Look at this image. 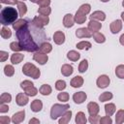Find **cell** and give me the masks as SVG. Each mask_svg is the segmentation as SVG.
I'll list each match as a JSON object with an SVG mask.
<instances>
[{
    "label": "cell",
    "instance_id": "obj_31",
    "mask_svg": "<svg viewBox=\"0 0 124 124\" xmlns=\"http://www.w3.org/2000/svg\"><path fill=\"white\" fill-rule=\"evenodd\" d=\"M115 122L117 124H121L124 122V109H119L116 112V116H115Z\"/></svg>",
    "mask_w": 124,
    "mask_h": 124
},
{
    "label": "cell",
    "instance_id": "obj_15",
    "mask_svg": "<svg viewBox=\"0 0 124 124\" xmlns=\"http://www.w3.org/2000/svg\"><path fill=\"white\" fill-rule=\"evenodd\" d=\"M101 27H102V24L100 23V22H98V21H96V20H94V19H91L90 21H89V23H88V29L91 31V32H93V33H95V32H98L100 29H101Z\"/></svg>",
    "mask_w": 124,
    "mask_h": 124
},
{
    "label": "cell",
    "instance_id": "obj_47",
    "mask_svg": "<svg viewBox=\"0 0 124 124\" xmlns=\"http://www.w3.org/2000/svg\"><path fill=\"white\" fill-rule=\"evenodd\" d=\"M32 85H34V84H33V82H31L30 80H24V81H22V82L20 83V87H21L22 89H25V88H27V87H29V86H32Z\"/></svg>",
    "mask_w": 124,
    "mask_h": 124
},
{
    "label": "cell",
    "instance_id": "obj_30",
    "mask_svg": "<svg viewBox=\"0 0 124 124\" xmlns=\"http://www.w3.org/2000/svg\"><path fill=\"white\" fill-rule=\"evenodd\" d=\"M93 38H94L95 42L98 43V44H102V43H104V42L106 41L105 36H104L102 33H100V32H95V33H93Z\"/></svg>",
    "mask_w": 124,
    "mask_h": 124
},
{
    "label": "cell",
    "instance_id": "obj_21",
    "mask_svg": "<svg viewBox=\"0 0 124 124\" xmlns=\"http://www.w3.org/2000/svg\"><path fill=\"white\" fill-rule=\"evenodd\" d=\"M74 18H75V21H76L77 23L81 24V23H83V22L86 20V15H84L83 13H81V12L78 11Z\"/></svg>",
    "mask_w": 124,
    "mask_h": 124
},
{
    "label": "cell",
    "instance_id": "obj_56",
    "mask_svg": "<svg viewBox=\"0 0 124 124\" xmlns=\"http://www.w3.org/2000/svg\"><path fill=\"white\" fill-rule=\"evenodd\" d=\"M31 2H33V3H39V1L40 0H30Z\"/></svg>",
    "mask_w": 124,
    "mask_h": 124
},
{
    "label": "cell",
    "instance_id": "obj_29",
    "mask_svg": "<svg viewBox=\"0 0 124 124\" xmlns=\"http://www.w3.org/2000/svg\"><path fill=\"white\" fill-rule=\"evenodd\" d=\"M105 111H106V114L108 115V116H111L114 111H115V106L114 104H107L105 106Z\"/></svg>",
    "mask_w": 124,
    "mask_h": 124
},
{
    "label": "cell",
    "instance_id": "obj_41",
    "mask_svg": "<svg viewBox=\"0 0 124 124\" xmlns=\"http://www.w3.org/2000/svg\"><path fill=\"white\" fill-rule=\"evenodd\" d=\"M88 68V62L86 59H83L80 63H79V66H78V71L80 73H84Z\"/></svg>",
    "mask_w": 124,
    "mask_h": 124
},
{
    "label": "cell",
    "instance_id": "obj_26",
    "mask_svg": "<svg viewBox=\"0 0 124 124\" xmlns=\"http://www.w3.org/2000/svg\"><path fill=\"white\" fill-rule=\"evenodd\" d=\"M17 9H18V14H19L20 16H23L27 12V7H26V5L23 1L22 2H17Z\"/></svg>",
    "mask_w": 124,
    "mask_h": 124
},
{
    "label": "cell",
    "instance_id": "obj_55",
    "mask_svg": "<svg viewBox=\"0 0 124 124\" xmlns=\"http://www.w3.org/2000/svg\"><path fill=\"white\" fill-rule=\"evenodd\" d=\"M32 123H40V121L36 118H32L30 121H29V124H32Z\"/></svg>",
    "mask_w": 124,
    "mask_h": 124
},
{
    "label": "cell",
    "instance_id": "obj_27",
    "mask_svg": "<svg viewBox=\"0 0 124 124\" xmlns=\"http://www.w3.org/2000/svg\"><path fill=\"white\" fill-rule=\"evenodd\" d=\"M51 49H52V46H51V45L49 44V43H46V42H45L44 44H42L41 45V46H40V51L41 52H44V53H48V52H50L51 51Z\"/></svg>",
    "mask_w": 124,
    "mask_h": 124
},
{
    "label": "cell",
    "instance_id": "obj_53",
    "mask_svg": "<svg viewBox=\"0 0 124 124\" xmlns=\"http://www.w3.org/2000/svg\"><path fill=\"white\" fill-rule=\"evenodd\" d=\"M9 110V107L5 104H1L0 105V111L1 112H7Z\"/></svg>",
    "mask_w": 124,
    "mask_h": 124
},
{
    "label": "cell",
    "instance_id": "obj_24",
    "mask_svg": "<svg viewBox=\"0 0 124 124\" xmlns=\"http://www.w3.org/2000/svg\"><path fill=\"white\" fill-rule=\"evenodd\" d=\"M67 57H68V59H70L71 61H74V62H75V61H78V60L79 59L80 54H79L78 51H76V50H71V51L68 52Z\"/></svg>",
    "mask_w": 124,
    "mask_h": 124
},
{
    "label": "cell",
    "instance_id": "obj_5",
    "mask_svg": "<svg viewBox=\"0 0 124 124\" xmlns=\"http://www.w3.org/2000/svg\"><path fill=\"white\" fill-rule=\"evenodd\" d=\"M33 23L35 25H37L38 27H41L43 28L45 25H47L48 21H49V18H48V16H35L33 19H32Z\"/></svg>",
    "mask_w": 124,
    "mask_h": 124
},
{
    "label": "cell",
    "instance_id": "obj_50",
    "mask_svg": "<svg viewBox=\"0 0 124 124\" xmlns=\"http://www.w3.org/2000/svg\"><path fill=\"white\" fill-rule=\"evenodd\" d=\"M12 119H10L8 116H1L0 117V123L1 124H9Z\"/></svg>",
    "mask_w": 124,
    "mask_h": 124
},
{
    "label": "cell",
    "instance_id": "obj_38",
    "mask_svg": "<svg viewBox=\"0 0 124 124\" xmlns=\"http://www.w3.org/2000/svg\"><path fill=\"white\" fill-rule=\"evenodd\" d=\"M25 22H26V19H23V18L18 19V20H16V21L13 24V28H14L16 31H17L19 28H21V27L25 24Z\"/></svg>",
    "mask_w": 124,
    "mask_h": 124
},
{
    "label": "cell",
    "instance_id": "obj_43",
    "mask_svg": "<svg viewBox=\"0 0 124 124\" xmlns=\"http://www.w3.org/2000/svg\"><path fill=\"white\" fill-rule=\"evenodd\" d=\"M90 9H91V7H90L89 4H83V5H81V6L79 7L78 11L81 12V13H83L84 15H87V14L90 12Z\"/></svg>",
    "mask_w": 124,
    "mask_h": 124
},
{
    "label": "cell",
    "instance_id": "obj_16",
    "mask_svg": "<svg viewBox=\"0 0 124 124\" xmlns=\"http://www.w3.org/2000/svg\"><path fill=\"white\" fill-rule=\"evenodd\" d=\"M121 28H122V22L119 19H116V20H114L110 23V31L113 34L118 33L121 30Z\"/></svg>",
    "mask_w": 124,
    "mask_h": 124
},
{
    "label": "cell",
    "instance_id": "obj_18",
    "mask_svg": "<svg viewBox=\"0 0 124 124\" xmlns=\"http://www.w3.org/2000/svg\"><path fill=\"white\" fill-rule=\"evenodd\" d=\"M90 18L91 19H94V20H100V21H103L106 19V15L101 12V11H96L94 12L91 16H90Z\"/></svg>",
    "mask_w": 124,
    "mask_h": 124
},
{
    "label": "cell",
    "instance_id": "obj_6",
    "mask_svg": "<svg viewBox=\"0 0 124 124\" xmlns=\"http://www.w3.org/2000/svg\"><path fill=\"white\" fill-rule=\"evenodd\" d=\"M33 59H34L35 61H37L39 64L44 65V64L46 63L48 57H47V54H46V53H44V52L39 51V52H36V53L33 55Z\"/></svg>",
    "mask_w": 124,
    "mask_h": 124
},
{
    "label": "cell",
    "instance_id": "obj_17",
    "mask_svg": "<svg viewBox=\"0 0 124 124\" xmlns=\"http://www.w3.org/2000/svg\"><path fill=\"white\" fill-rule=\"evenodd\" d=\"M30 108H31L32 111H34V112H38V111H40V110L43 108V103H42L41 100L36 99V100H34V101L31 103Z\"/></svg>",
    "mask_w": 124,
    "mask_h": 124
},
{
    "label": "cell",
    "instance_id": "obj_33",
    "mask_svg": "<svg viewBox=\"0 0 124 124\" xmlns=\"http://www.w3.org/2000/svg\"><path fill=\"white\" fill-rule=\"evenodd\" d=\"M11 36H12V31L9 28L3 26L1 29V37L4 39H9Z\"/></svg>",
    "mask_w": 124,
    "mask_h": 124
},
{
    "label": "cell",
    "instance_id": "obj_42",
    "mask_svg": "<svg viewBox=\"0 0 124 124\" xmlns=\"http://www.w3.org/2000/svg\"><path fill=\"white\" fill-rule=\"evenodd\" d=\"M10 47H11V49L13 51H20V50H23L18 42H13V43H11Z\"/></svg>",
    "mask_w": 124,
    "mask_h": 124
},
{
    "label": "cell",
    "instance_id": "obj_52",
    "mask_svg": "<svg viewBox=\"0 0 124 124\" xmlns=\"http://www.w3.org/2000/svg\"><path fill=\"white\" fill-rule=\"evenodd\" d=\"M1 3L4 4H10V5H14V4H17V0H0Z\"/></svg>",
    "mask_w": 124,
    "mask_h": 124
},
{
    "label": "cell",
    "instance_id": "obj_40",
    "mask_svg": "<svg viewBox=\"0 0 124 124\" xmlns=\"http://www.w3.org/2000/svg\"><path fill=\"white\" fill-rule=\"evenodd\" d=\"M38 13L42 16H48L51 13V9L49 7H41V8H39Z\"/></svg>",
    "mask_w": 124,
    "mask_h": 124
},
{
    "label": "cell",
    "instance_id": "obj_57",
    "mask_svg": "<svg viewBox=\"0 0 124 124\" xmlns=\"http://www.w3.org/2000/svg\"><path fill=\"white\" fill-rule=\"evenodd\" d=\"M121 17H122V19L124 20V12H123V13H121Z\"/></svg>",
    "mask_w": 124,
    "mask_h": 124
},
{
    "label": "cell",
    "instance_id": "obj_37",
    "mask_svg": "<svg viewBox=\"0 0 124 124\" xmlns=\"http://www.w3.org/2000/svg\"><path fill=\"white\" fill-rule=\"evenodd\" d=\"M12 101V96L9 93H3L0 97V103L1 104H6V103H10Z\"/></svg>",
    "mask_w": 124,
    "mask_h": 124
},
{
    "label": "cell",
    "instance_id": "obj_49",
    "mask_svg": "<svg viewBox=\"0 0 124 124\" xmlns=\"http://www.w3.org/2000/svg\"><path fill=\"white\" fill-rule=\"evenodd\" d=\"M7 59H8V52L1 50V51H0V61H1V62H4V61H6Z\"/></svg>",
    "mask_w": 124,
    "mask_h": 124
},
{
    "label": "cell",
    "instance_id": "obj_4",
    "mask_svg": "<svg viewBox=\"0 0 124 124\" xmlns=\"http://www.w3.org/2000/svg\"><path fill=\"white\" fill-rule=\"evenodd\" d=\"M22 73L28 77H31L33 78H38L41 75L40 70L31 63H26L23 67H22Z\"/></svg>",
    "mask_w": 124,
    "mask_h": 124
},
{
    "label": "cell",
    "instance_id": "obj_2",
    "mask_svg": "<svg viewBox=\"0 0 124 124\" xmlns=\"http://www.w3.org/2000/svg\"><path fill=\"white\" fill-rule=\"evenodd\" d=\"M19 14L17 11L13 8V7H6L3 8L0 14V21L3 25H9V24H14Z\"/></svg>",
    "mask_w": 124,
    "mask_h": 124
},
{
    "label": "cell",
    "instance_id": "obj_9",
    "mask_svg": "<svg viewBox=\"0 0 124 124\" xmlns=\"http://www.w3.org/2000/svg\"><path fill=\"white\" fill-rule=\"evenodd\" d=\"M87 96H86V93H84L83 91H80V92H77L73 95V100L76 104H81L83 103L85 100H86Z\"/></svg>",
    "mask_w": 124,
    "mask_h": 124
},
{
    "label": "cell",
    "instance_id": "obj_54",
    "mask_svg": "<svg viewBox=\"0 0 124 124\" xmlns=\"http://www.w3.org/2000/svg\"><path fill=\"white\" fill-rule=\"evenodd\" d=\"M119 42H120V44H121L122 46H124V34H122V35L120 36V38H119Z\"/></svg>",
    "mask_w": 124,
    "mask_h": 124
},
{
    "label": "cell",
    "instance_id": "obj_23",
    "mask_svg": "<svg viewBox=\"0 0 124 124\" xmlns=\"http://www.w3.org/2000/svg\"><path fill=\"white\" fill-rule=\"evenodd\" d=\"M71 117H72V111H71V110H67V111L62 115V117L60 118L59 123H60V124H66V123H68V122L71 120Z\"/></svg>",
    "mask_w": 124,
    "mask_h": 124
},
{
    "label": "cell",
    "instance_id": "obj_36",
    "mask_svg": "<svg viewBox=\"0 0 124 124\" xmlns=\"http://www.w3.org/2000/svg\"><path fill=\"white\" fill-rule=\"evenodd\" d=\"M115 75L119 78H124V65H118L115 69Z\"/></svg>",
    "mask_w": 124,
    "mask_h": 124
},
{
    "label": "cell",
    "instance_id": "obj_22",
    "mask_svg": "<svg viewBox=\"0 0 124 124\" xmlns=\"http://www.w3.org/2000/svg\"><path fill=\"white\" fill-rule=\"evenodd\" d=\"M24 58V55L21 53H14L11 56V62L13 64H18L20 63Z\"/></svg>",
    "mask_w": 124,
    "mask_h": 124
},
{
    "label": "cell",
    "instance_id": "obj_19",
    "mask_svg": "<svg viewBox=\"0 0 124 124\" xmlns=\"http://www.w3.org/2000/svg\"><path fill=\"white\" fill-rule=\"evenodd\" d=\"M73 67L71 66V65H69V64H64L63 66H62V68H61V73H62V75L63 76H65V77H69V76H71L72 74H73Z\"/></svg>",
    "mask_w": 124,
    "mask_h": 124
},
{
    "label": "cell",
    "instance_id": "obj_32",
    "mask_svg": "<svg viewBox=\"0 0 124 124\" xmlns=\"http://www.w3.org/2000/svg\"><path fill=\"white\" fill-rule=\"evenodd\" d=\"M77 47L78 49H89L91 47V43L86 42V41H82L77 44Z\"/></svg>",
    "mask_w": 124,
    "mask_h": 124
},
{
    "label": "cell",
    "instance_id": "obj_8",
    "mask_svg": "<svg viewBox=\"0 0 124 124\" xmlns=\"http://www.w3.org/2000/svg\"><path fill=\"white\" fill-rule=\"evenodd\" d=\"M76 36L78 38H89L92 36V33L91 31L88 29V28H79L78 30H76Z\"/></svg>",
    "mask_w": 124,
    "mask_h": 124
},
{
    "label": "cell",
    "instance_id": "obj_20",
    "mask_svg": "<svg viewBox=\"0 0 124 124\" xmlns=\"http://www.w3.org/2000/svg\"><path fill=\"white\" fill-rule=\"evenodd\" d=\"M83 84V78L79 76H77L75 78H73V79L71 80V85L75 88H78V87H80L81 85Z\"/></svg>",
    "mask_w": 124,
    "mask_h": 124
},
{
    "label": "cell",
    "instance_id": "obj_14",
    "mask_svg": "<svg viewBox=\"0 0 124 124\" xmlns=\"http://www.w3.org/2000/svg\"><path fill=\"white\" fill-rule=\"evenodd\" d=\"M25 118V111L24 110H21V111H18L16 113H15L12 117V121L15 123V124H18L20 122H22Z\"/></svg>",
    "mask_w": 124,
    "mask_h": 124
},
{
    "label": "cell",
    "instance_id": "obj_46",
    "mask_svg": "<svg viewBox=\"0 0 124 124\" xmlns=\"http://www.w3.org/2000/svg\"><path fill=\"white\" fill-rule=\"evenodd\" d=\"M99 122H100L101 124H110V123L112 122V120H111L110 116L107 115V116H104V117L100 118V121H99Z\"/></svg>",
    "mask_w": 124,
    "mask_h": 124
},
{
    "label": "cell",
    "instance_id": "obj_35",
    "mask_svg": "<svg viewBox=\"0 0 124 124\" xmlns=\"http://www.w3.org/2000/svg\"><path fill=\"white\" fill-rule=\"evenodd\" d=\"M23 90H24V92H25L28 96H35V95L38 93V90H37L36 87H34V85L29 86V87H27V88H25V89H23Z\"/></svg>",
    "mask_w": 124,
    "mask_h": 124
},
{
    "label": "cell",
    "instance_id": "obj_11",
    "mask_svg": "<svg viewBox=\"0 0 124 124\" xmlns=\"http://www.w3.org/2000/svg\"><path fill=\"white\" fill-rule=\"evenodd\" d=\"M87 109H88V112H89L90 115H97L100 111L99 105L95 102H90L87 105Z\"/></svg>",
    "mask_w": 124,
    "mask_h": 124
},
{
    "label": "cell",
    "instance_id": "obj_34",
    "mask_svg": "<svg viewBox=\"0 0 124 124\" xmlns=\"http://www.w3.org/2000/svg\"><path fill=\"white\" fill-rule=\"evenodd\" d=\"M110 99H112V93H110V92H104L99 96V100L101 102H106Z\"/></svg>",
    "mask_w": 124,
    "mask_h": 124
},
{
    "label": "cell",
    "instance_id": "obj_10",
    "mask_svg": "<svg viewBox=\"0 0 124 124\" xmlns=\"http://www.w3.org/2000/svg\"><path fill=\"white\" fill-rule=\"evenodd\" d=\"M28 95L26 93H18L16 95V102L18 106H25L27 103H28Z\"/></svg>",
    "mask_w": 124,
    "mask_h": 124
},
{
    "label": "cell",
    "instance_id": "obj_1",
    "mask_svg": "<svg viewBox=\"0 0 124 124\" xmlns=\"http://www.w3.org/2000/svg\"><path fill=\"white\" fill-rule=\"evenodd\" d=\"M16 35L22 49L29 52L39 50L41 45L47 39L43 28L38 27L33 23V21H29L27 19L25 24L16 31Z\"/></svg>",
    "mask_w": 124,
    "mask_h": 124
},
{
    "label": "cell",
    "instance_id": "obj_48",
    "mask_svg": "<svg viewBox=\"0 0 124 124\" xmlns=\"http://www.w3.org/2000/svg\"><path fill=\"white\" fill-rule=\"evenodd\" d=\"M99 121H100V116L98 114L97 115H90V117H89V122L90 123L95 124V123H97Z\"/></svg>",
    "mask_w": 124,
    "mask_h": 124
},
{
    "label": "cell",
    "instance_id": "obj_51",
    "mask_svg": "<svg viewBox=\"0 0 124 124\" xmlns=\"http://www.w3.org/2000/svg\"><path fill=\"white\" fill-rule=\"evenodd\" d=\"M40 7H48V5L50 4V0H40L39 3Z\"/></svg>",
    "mask_w": 124,
    "mask_h": 124
},
{
    "label": "cell",
    "instance_id": "obj_45",
    "mask_svg": "<svg viewBox=\"0 0 124 124\" xmlns=\"http://www.w3.org/2000/svg\"><path fill=\"white\" fill-rule=\"evenodd\" d=\"M57 99L61 102H67L69 100V94L67 92H62V93H59L58 96H57Z\"/></svg>",
    "mask_w": 124,
    "mask_h": 124
},
{
    "label": "cell",
    "instance_id": "obj_3",
    "mask_svg": "<svg viewBox=\"0 0 124 124\" xmlns=\"http://www.w3.org/2000/svg\"><path fill=\"white\" fill-rule=\"evenodd\" d=\"M70 108V106L68 104L66 105H60V104H55L51 107L50 109V117L51 119H56L59 116H62L67 110Z\"/></svg>",
    "mask_w": 124,
    "mask_h": 124
},
{
    "label": "cell",
    "instance_id": "obj_58",
    "mask_svg": "<svg viewBox=\"0 0 124 124\" xmlns=\"http://www.w3.org/2000/svg\"><path fill=\"white\" fill-rule=\"evenodd\" d=\"M100 1H102V2H108V1H109V0H100Z\"/></svg>",
    "mask_w": 124,
    "mask_h": 124
},
{
    "label": "cell",
    "instance_id": "obj_60",
    "mask_svg": "<svg viewBox=\"0 0 124 124\" xmlns=\"http://www.w3.org/2000/svg\"><path fill=\"white\" fill-rule=\"evenodd\" d=\"M23 1H24V0H23Z\"/></svg>",
    "mask_w": 124,
    "mask_h": 124
},
{
    "label": "cell",
    "instance_id": "obj_25",
    "mask_svg": "<svg viewBox=\"0 0 124 124\" xmlns=\"http://www.w3.org/2000/svg\"><path fill=\"white\" fill-rule=\"evenodd\" d=\"M86 121H87V119L85 117V114L82 111H79V112L77 113V115H76V122L78 124H84V123H86Z\"/></svg>",
    "mask_w": 124,
    "mask_h": 124
},
{
    "label": "cell",
    "instance_id": "obj_59",
    "mask_svg": "<svg viewBox=\"0 0 124 124\" xmlns=\"http://www.w3.org/2000/svg\"><path fill=\"white\" fill-rule=\"evenodd\" d=\"M122 5H123V7H124V1H123V2H122Z\"/></svg>",
    "mask_w": 124,
    "mask_h": 124
},
{
    "label": "cell",
    "instance_id": "obj_28",
    "mask_svg": "<svg viewBox=\"0 0 124 124\" xmlns=\"http://www.w3.org/2000/svg\"><path fill=\"white\" fill-rule=\"evenodd\" d=\"M39 91H40V93H41L42 95H44V96L49 95V94L51 93V87H50L48 84H43V85L40 87Z\"/></svg>",
    "mask_w": 124,
    "mask_h": 124
},
{
    "label": "cell",
    "instance_id": "obj_44",
    "mask_svg": "<svg viewBox=\"0 0 124 124\" xmlns=\"http://www.w3.org/2000/svg\"><path fill=\"white\" fill-rule=\"evenodd\" d=\"M55 88L59 91H62L66 88V82L64 80H57L55 83Z\"/></svg>",
    "mask_w": 124,
    "mask_h": 124
},
{
    "label": "cell",
    "instance_id": "obj_13",
    "mask_svg": "<svg viewBox=\"0 0 124 124\" xmlns=\"http://www.w3.org/2000/svg\"><path fill=\"white\" fill-rule=\"evenodd\" d=\"M75 24V18L71 14H67L65 15L64 18H63V25L66 28H70Z\"/></svg>",
    "mask_w": 124,
    "mask_h": 124
},
{
    "label": "cell",
    "instance_id": "obj_12",
    "mask_svg": "<svg viewBox=\"0 0 124 124\" xmlns=\"http://www.w3.org/2000/svg\"><path fill=\"white\" fill-rule=\"evenodd\" d=\"M53 41L56 45H62L65 42V34L62 31H56L53 34Z\"/></svg>",
    "mask_w": 124,
    "mask_h": 124
},
{
    "label": "cell",
    "instance_id": "obj_7",
    "mask_svg": "<svg viewBox=\"0 0 124 124\" xmlns=\"http://www.w3.org/2000/svg\"><path fill=\"white\" fill-rule=\"evenodd\" d=\"M109 78L106 75H102L97 79V86L99 88H106L109 84Z\"/></svg>",
    "mask_w": 124,
    "mask_h": 124
},
{
    "label": "cell",
    "instance_id": "obj_39",
    "mask_svg": "<svg viewBox=\"0 0 124 124\" xmlns=\"http://www.w3.org/2000/svg\"><path fill=\"white\" fill-rule=\"evenodd\" d=\"M4 73L8 77H12L14 75V73H15V69H14V67L12 65H6L5 68H4Z\"/></svg>",
    "mask_w": 124,
    "mask_h": 124
}]
</instances>
